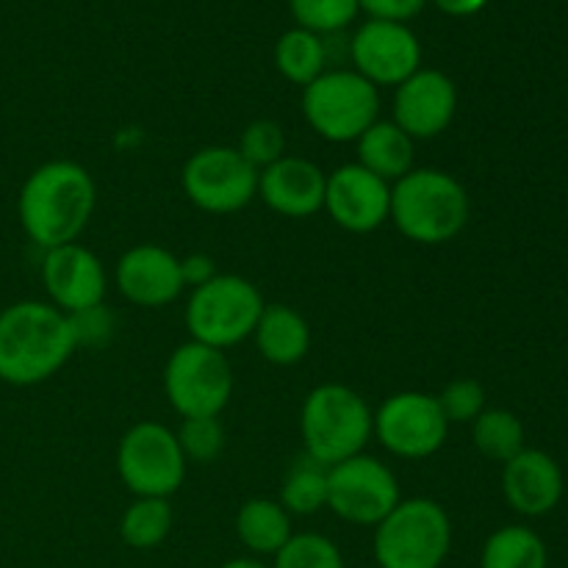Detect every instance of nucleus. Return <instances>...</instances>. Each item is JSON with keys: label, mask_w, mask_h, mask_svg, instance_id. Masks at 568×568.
I'll list each match as a JSON object with an SVG mask.
<instances>
[{"label": "nucleus", "mask_w": 568, "mask_h": 568, "mask_svg": "<svg viewBox=\"0 0 568 568\" xmlns=\"http://www.w3.org/2000/svg\"><path fill=\"white\" fill-rule=\"evenodd\" d=\"M94 200L98 189L87 166L75 161H48L22 183L17 214L37 247L53 250L78 242L92 220Z\"/></svg>", "instance_id": "f257e3e1"}, {"label": "nucleus", "mask_w": 568, "mask_h": 568, "mask_svg": "<svg viewBox=\"0 0 568 568\" xmlns=\"http://www.w3.org/2000/svg\"><path fill=\"white\" fill-rule=\"evenodd\" d=\"M75 349L70 316L55 305L22 300L0 311V381L9 386L50 381Z\"/></svg>", "instance_id": "f03ea898"}, {"label": "nucleus", "mask_w": 568, "mask_h": 568, "mask_svg": "<svg viewBox=\"0 0 568 568\" xmlns=\"http://www.w3.org/2000/svg\"><path fill=\"white\" fill-rule=\"evenodd\" d=\"M471 214L464 183L444 170L414 166L405 178L392 183L388 220L405 239L425 247L447 244L466 227Z\"/></svg>", "instance_id": "7ed1b4c3"}, {"label": "nucleus", "mask_w": 568, "mask_h": 568, "mask_svg": "<svg viewBox=\"0 0 568 568\" xmlns=\"http://www.w3.org/2000/svg\"><path fill=\"white\" fill-rule=\"evenodd\" d=\"M372 408L355 388L342 383H322L305 397L300 410L305 455L322 466H336L342 460L364 453L372 438Z\"/></svg>", "instance_id": "20e7f679"}, {"label": "nucleus", "mask_w": 568, "mask_h": 568, "mask_svg": "<svg viewBox=\"0 0 568 568\" xmlns=\"http://www.w3.org/2000/svg\"><path fill=\"white\" fill-rule=\"evenodd\" d=\"M453 547V521L436 499H399L375 527L372 552L381 568H442Z\"/></svg>", "instance_id": "39448f33"}, {"label": "nucleus", "mask_w": 568, "mask_h": 568, "mask_svg": "<svg viewBox=\"0 0 568 568\" xmlns=\"http://www.w3.org/2000/svg\"><path fill=\"white\" fill-rule=\"evenodd\" d=\"M266 303L258 288L242 275H216L192 288L186 303V331L192 342L214 349L236 347L255 333Z\"/></svg>", "instance_id": "423d86ee"}, {"label": "nucleus", "mask_w": 568, "mask_h": 568, "mask_svg": "<svg viewBox=\"0 0 568 568\" xmlns=\"http://www.w3.org/2000/svg\"><path fill=\"white\" fill-rule=\"evenodd\" d=\"M381 94L355 70H327L303 89V116L316 136L333 144L358 142L375 125Z\"/></svg>", "instance_id": "0eeeda50"}, {"label": "nucleus", "mask_w": 568, "mask_h": 568, "mask_svg": "<svg viewBox=\"0 0 568 568\" xmlns=\"http://www.w3.org/2000/svg\"><path fill=\"white\" fill-rule=\"evenodd\" d=\"M116 475L133 497L170 499L186 477V458L175 430L161 422H139L116 447Z\"/></svg>", "instance_id": "6e6552de"}, {"label": "nucleus", "mask_w": 568, "mask_h": 568, "mask_svg": "<svg viewBox=\"0 0 568 568\" xmlns=\"http://www.w3.org/2000/svg\"><path fill=\"white\" fill-rule=\"evenodd\" d=\"M166 403L183 416H220L233 397V372L225 353L186 342L164 366Z\"/></svg>", "instance_id": "1a4fd4ad"}, {"label": "nucleus", "mask_w": 568, "mask_h": 568, "mask_svg": "<svg viewBox=\"0 0 568 568\" xmlns=\"http://www.w3.org/2000/svg\"><path fill=\"white\" fill-rule=\"evenodd\" d=\"M183 194L205 214H236L258 197V170L236 148L211 144L183 164Z\"/></svg>", "instance_id": "9d476101"}, {"label": "nucleus", "mask_w": 568, "mask_h": 568, "mask_svg": "<svg viewBox=\"0 0 568 568\" xmlns=\"http://www.w3.org/2000/svg\"><path fill=\"white\" fill-rule=\"evenodd\" d=\"M399 499L397 475L372 455L361 453L327 469V508L347 525L377 527Z\"/></svg>", "instance_id": "9b49d317"}, {"label": "nucleus", "mask_w": 568, "mask_h": 568, "mask_svg": "<svg viewBox=\"0 0 568 568\" xmlns=\"http://www.w3.org/2000/svg\"><path fill=\"white\" fill-rule=\"evenodd\" d=\"M372 433L394 458L425 460L444 447L449 422L433 394L399 392L383 399L381 408L375 410Z\"/></svg>", "instance_id": "f8f14e48"}, {"label": "nucleus", "mask_w": 568, "mask_h": 568, "mask_svg": "<svg viewBox=\"0 0 568 568\" xmlns=\"http://www.w3.org/2000/svg\"><path fill=\"white\" fill-rule=\"evenodd\" d=\"M353 64L372 87H399L422 70V44L405 22L369 20L349 42Z\"/></svg>", "instance_id": "ddd939ff"}, {"label": "nucleus", "mask_w": 568, "mask_h": 568, "mask_svg": "<svg viewBox=\"0 0 568 568\" xmlns=\"http://www.w3.org/2000/svg\"><path fill=\"white\" fill-rule=\"evenodd\" d=\"M325 211L342 231L372 233L388 222L392 211V183L372 175L355 161L342 164L327 175Z\"/></svg>", "instance_id": "4468645a"}, {"label": "nucleus", "mask_w": 568, "mask_h": 568, "mask_svg": "<svg viewBox=\"0 0 568 568\" xmlns=\"http://www.w3.org/2000/svg\"><path fill=\"white\" fill-rule=\"evenodd\" d=\"M42 283L50 294V305L64 311L67 316L103 305L109 286L98 255L78 242L44 250Z\"/></svg>", "instance_id": "2eb2a0df"}, {"label": "nucleus", "mask_w": 568, "mask_h": 568, "mask_svg": "<svg viewBox=\"0 0 568 568\" xmlns=\"http://www.w3.org/2000/svg\"><path fill=\"white\" fill-rule=\"evenodd\" d=\"M458 111V89L453 78L438 70H416L394 94V125L414 142L436 139L453 125Z\"/></svg>", "instance_id": "dca6fc26"}, {"label": "nucleus", "mask_w": 568, "mask_h": 568, "mask_svg": "<svg viewBox=\"0 0 568 568\" xmlns=\"http://www.w3.org/2000/svg\"><path fill=\"white\" fill-rule=\"evenodd\" d=\"M114 283L128 303L139 308H164L183 294L181 258L159 244H136L120 255Z\"/></svg>", "instance_id": "f3484780"}, {"label": "nucleus", "mask_w": 568, "mask_h": 568, "mask_svg": "<svg viewBox=\"0 0 568 568\" xmlns=\"http://www.w3.org/2000/svg\"><path fill=\"white\" fill-rule=\"evenodd\" d=\"M325 172L297 155H283L258 172V197L286 220H305L325 209Z\"/></svg>", "instance_id": "a211bd4d"}, {"label": "nucleus", "mask_w": 568, "mask_h": 568, "mask_svg": "<svg viewBox=\"0 0 568 568\" xmlns=\"http://www.w3.org/2000/svg\"><path fill=\"white\" fill-rule=\"evenodd\" d=\"M503 494L516 514L538 519L558 508L564 497V471L552 455L525 447L505 464Z\"/></svg>", "instance_id": "6ab92c4d"}, {"label": "nucleus", "mask_w": 568, "mask_h": 568, "mask_svg": "<svg viewBox=\"0 0 568 568\" xmlns=\"http://www.w3.org/2000/svg\"><path fill=\"white\" fill-rule=\"evenodd\" d=\"M261 358L272 366H294L308 355L311 327L292 305H266L253 333Z\"/></svg>", "instance_id": "aec40b11"}, {"label": "nucleus", "mask_w": 568, "mask_h": 568, "mask_svg": "<svg viewBox=\"0 0 568 568\" xmlns=\"http://www.w3.org/2000/svg\"><path fill=\"white\" fill-rule=\"evenodd\" d=\"M355 144H358V164L386 183H397L414 170V139L392 120H377L361 133Z\"/></svg>", "instance_id": "412c9836"}, {"label": "nucleus", "mask_w": 568, "mask_h": 568, "mask_svg": "<svg viewBox=\"0 0 568 568\" xmlns=\"http://www.w3.org/2000/svg\"><path fill=\"white\" fill-rule=\"evenodd\" d=\"M236 536L244 549L253 552V558H275L283 544L294 536L292 516L277 499H247L236 514Z\"/></svg>", "instance_id": "4be33fe9"}, {"label": "nucleus", "mask_w": 568, "mask_h": 568, "mask_svg": "<svg viewBox=\"0 0 568 568\" xmlns=\"http://www.w3.org/2000/svg\"><path fill=\"white\" fill-rule=\"evenodd\" d=\"M549 552L544 538L525 525H508L486 538L480 568H547Z\"/></svg>", "instance_id": "5701e85b"}, {"label": "nucleus", "mask_w": 568, "mask_h": 568, "mask_svg": "<svg viewBox=\"0 0 568 568\" xmlns=\"http://www.w3.org/2000/svg\"><path fill=\"white\" fill-rule=\"evenodd\" d=\"M172 525H175V514L170 508V499L136 497L122 514L120 538L125 547L148 552L166 541Z\"/></svg>", "instance_id": "b1692460"}, {"label": "nucleus", "mask_w": 568, "mask_h": 568, "mask_svg": "<svg viewBox=\"0 0 568 568\" xmlns=\"http://www.w3.org/2000/svg\"><path fill=\"white\" fill-rule=\"evenodd\" d=\"M288 516H316L327 508V466L320 460L303 458L288 466L286 477L281 486V499Z\"/></svg>", "instance_id": "393cba45"}, {"label": "nucleus", "mask_w": 568, "mask_h": 568, "mask_svg": "<svg viewBox=\"0 0 568 568\" xmlns=\"http://www.w3.org/2000/svg\"><path fill=\"white\" fill-rule=\"evenodd\" d=\"M275 67L286 81L305 89L325 72V44L305 28L286 31L275 44Z\"/></svg>", "instance_id": "a878e982"}, {"label": "nucleus", "mask_w": 568, "mask_h": 568, "mask_svg": "<svg viewBox=\"0 0 568 568\" xmlns=\"http://www.w3.org/2000/svg\"><path fill=\"white\" fill-rule=\"evenodd\" d=\"M471 442L477 453L486 455L488 460L508 464L514 455L525 449V427L519 416L505 408H486L475 422H471Z\"/></svg>", "instance_id": "bb28decb"}, {"label": "nucleus", "mask_w": 568, "mask_h": 568, "mask_svg": "<svg viewBox=\"0 0 568 568\" xmlns=\"http://www.w3.org/2000/svg\"><path fill=\"white\" fill-rule=\"evenodd\" d=\"M272 568H347L344 555L336 544L320 532H294L281 552L272 560Z\"/></svg>", "instance_id": "cd10ccee"}, {"label": "nucleus", "mask_w": 568, "mask_h": 568, "mask_svg": "<svg viewBox=\"0 0 568 568\" xmlns=\"http://www.w3.org/2000/svg\"><path fill=\"white\" fill-rule=\"evenodd\" d=\"M178 444L183 449L186 464H211L225 449V427H222L220 416H194V419H183L178 427Z\"/></svg>", "instance_id": "c85d7f7f"}, {"label": "nucleus", "mask_w": 568, "mask_h": 568, "mask_svg": "<svg viewBox=\"0 0 568 568\" xmlns=\"http://www.w3.org/2000/svg\"><path fill=\"white\" fill-rule=\"evenodd\" d=\"M236 150L247 164H253L261 172L286 155V133H283L281 122L253 120L242 131Z\"/></svg>", "instance_id": "c756f323"}, {"label": "nucleus", "mask_w": 568, "mask_h": 568, "mask_svg": "<svg viewBox=\"0 0 568 568\" xmlns=\"http://www.w3.org/2000/svg\"><path fill=\"white\" fill-rule=\"evenodd\" d=\"M358 0H292V14L311 33L342 31L358 14Z\"/></svg>", "instance_id": "7c9ffc66"}, {"label": "nucleus", "mask_w": 568, "mask_h": 568, "mask_svg": "<svg viewBox=\"0 0 568 568\" xmlns=\"http://www.w3.org/2000/svg\"><path fill=\"white\" fill-rule=\"evenodd\" d=\"M436 399L449 425H471L486 410V388L471 377H458V381L447 383Z\"/></svg>", "instance_id": "2f4dec72"}, {"label": "nucleus", "mask_w": 568, "mask_h": 568, "mask_svg": "<svg viewBox=\"0 0 568 568\" xmlns=\"http://www.w3.org/2000/svg\"><path fill=\"white\" fill-rule=\"evenodd\" d=\"M72 331H75L78 347L83 349H98L105 347L114 336V314L105 305H94V308L72 314Z\"/></svg>", "instance_id": "473e14b6"}, {"label": "nucleus", "mask_w": 568, "mask_h": 568, "mask_svg": "<svg viewBox=\"0 0 568 568\" xmlns=\"http://www.w3.org/2000/svg\"><path fill=\"white\" fill-rule=\"evenodd\" d=\"M427 0H358L361 9L372 14V20H392L405 22L425 9Z\"/></svg>", "instance_id": "72a5a7b5"}, {"label": "nucleus", "mask_w": 568, "mask_h": 568, "mask_svg": "<svg viewBox=\"0 0 568 568\" xmlns=\"http://www.w3.org/2000/svg\"><path fill=\"white\" fill-rule=\"evenodd\" d=\"M181 272H183V283L192 288L205 286V283L214 281V277L220 275V272H216L214 258L205 253H194V255H186V258H181Z\"/></svg>", "instance_id": "f704fd0d"}, {"label": "nucleus", "mask_w": 568, "mask_h": 568, "mask_svg": "<svg viewBox=\"0 0 568 568\" xmlns=\"http://www.w3.org/2000/svg\"><path fill=\"white\" fill-rule=\"evenodd\" d=\"M444 14L449 17H471L488 3V0H433Z\"/></svg>", "instance_id": "c9c22d12"}, {"label": "nucleus", "mask_w": 568, "mask_h": 568, "mask_svg": "<svg viewBox=\"0 0 568 568\" xmlns=\"http://www.w3.org/2000/svg\"><path fill=\"white\" fill-rule=\"evenodd\" d=\"M222 568H272L266 566L261 558H233L227 564H222Z\"/></svg>", "instance_id": "e433bc0d"}]
</instances>
